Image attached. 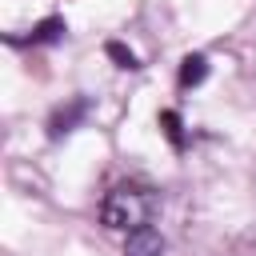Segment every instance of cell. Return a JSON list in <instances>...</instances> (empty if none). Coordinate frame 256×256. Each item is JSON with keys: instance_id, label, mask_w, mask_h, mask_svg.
Returning a JSON list of instances; mask_svg holds the SVG:
<instances>
[{"instance_id": "52a82bcc", "label": "cell", "mask_w": 256, "mask_h": 256, "mask_svg": "<svg viewBox=\"0 0 256 256\" xmlns=\"http://www.w3.org/2000/svg\"><path fill=\"white\" fill-rule=\"evenodd\" d=\"M108 56H112V60H116L120 68H140V60H136V52H132V48H124V44H116V40L108 44Z\"/></svg>"}, {"instance_id": "5b68a950", "label": "cell", "mask_w": 256, "mask_h": 256, "mask_svg": "<svg viewBox=\"0 0 256 256\" xmlns=\"http://www.w3.org/2000/svg\"><path fill=\"white\" fill-rule=\"evenodd\" d=\"M204 80H208V56H200V52L184 56L180 60V88H196Z\"/></svg>"}, {"instance_id": "7a4b0ae2", "label": "cell", "mask_w": 256, "mask_h": 256, "mask_svg": "<svg viewBox=\"0 0 256 256\" xmlns=\"http://www.w3.org/2000/svg\"><path fill=\"white\" fill-rule=\"evenodd\" d=\"M88 112H92V100H88V96L68 100L64 108H56V112L48 116V136H52V140H60V136L76 132V124H84V116H88Z\"/></svg>"}, {"instance_id": "277c9868", "label": "cell", "mask_w": 256, "mask_h": 256, "mask_svg": "<svg viewBox=\"0 0 256 256\" xmlns=\"http://www.w3.org/2000/svg\"><path fill=\"white\" fill-rule=\"evenodd\" d=\"M64 20L60 16H48V20H40L28 36H8V44H56V40H64Z\"/></svg>"}, {"instance_id": "3957f363", "label": "cell", "mask_w": 256, "mask_h": 256, "mask_svg": "<svg viewBox=\"0 0 256 256\" xmlns=\"http://www.w3.org/2000/svg\"><path fill=\"white\" fill-rule=\"evenodd\" d=\"M124 256H164V236H160L152 224H144V228L128 232V240H124Z\"/></svg>"}, {"instance_id": "8992f818", "label": "cell", "mask_w": 256, "mask_h": 256, "mask_svg": "<svg viewBox=\"0 0 256 256\" xmlns=\"http://www.w3.org/2000/svg\"><path fill=\"white\" fill-rule=\"evenodd\" d=\"M160 128H164V136L172 140V148H184V120H180V112L164 108V112H160Z\"/></svg>"}, {"instance_id": "6da1fadb", "label": "cell", "mask_w": 256, "mask_h": 256, "mask_svg": "<svg viewBox=\"0 0 256 256\" xmlns=\"http://www.w3.org/2000/svg\"><path fill=\"white\" fill-rule=\"evenodd\" d=\"M152 212H156V196L148 188L116 184L100 204V224L112 228V232H136V228L152 224Z\"/></svg>"}]
</instances>
